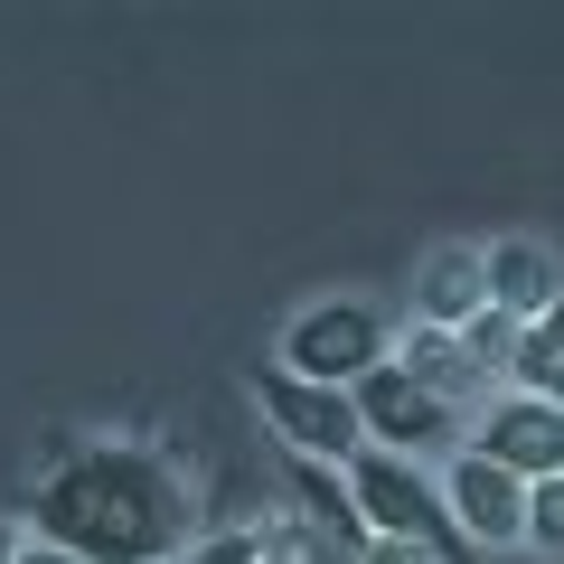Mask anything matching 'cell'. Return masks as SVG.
Here are the masks:
<instances>
[{"label":"cell","instance_id":"1","mask_svg":"<svg viewBox=\"0 0 564 564\" xmlns=\"http://www.w3.org/2000/svg\"><path fill=\"white\" fill-rule=\"evenodd\" d=\"M29 536L66 545L85 564H180L198 545L188 536V480L161 452H132V443L66 452L29 499Z\"/></svg>","mask_w":564,"mask_h":564},{"label":"cell","instance_id":"2","mask_svg":"<svg viewBox=\"0 0 564 564\" xmlns=\"http://www.w3.org/2000/svg\"><path fill=\"white\" fill-rule=\"evenodd\" d=\"M348 489H358V518L377 527V536L423 545L433 564H470V536H462V518H452L443 480H423V462H395V452H358V462H348Z\"/></svg>","mask_w":564,"mask_h":564},{"label":"cell","instance_id":"3","mask_svg":"<svg viewBox=\"0 0 564 564\" xmlns=\"http://www.w3.org/2000/svg\"><path fill=\"white\" fill-rule=\"evenodd\" d=\"M273 358L292 367V377H311V386H339V395H358V386L377 377L386 358H395V339H386V311H377V302H348V292H329V302L292 311V329H282Z\"/></svg>","mask_w":564,"mask_h":564},{"label":"cell","instance_id":"4","mask_svg":"<svg viewBox=\"0 0 564 564\" xmlns=\"http://www.w3.org/2000/svg\"><path fill=\"white\" fill-rule=\"evenodd\" d=\"M254 404H263V423L282 433V452H302V462H329V470H348L367 452V423H358V395H339V386H311V377H292L282 358H254Z\"/></svg>","mask_w":564,"mask_h":564},{"label":"cell","instance_id":"5","mask_svg":"<svg viewBox=\"0 0 564 564\" xmlns=\"http://www.w3.org/2000/svg\"><path fill=\"white\" fill-rule=\"evenodd\" d=\"M358 423H367V452H395V462H423V452H443L452 433H462V414H452L443 395H423L395 358L358 386Z\"/></svg>","mask_w":564,"mask_h":564},{"label":"cell","instance_id":"6","mask_svg":"<svg viewBox=\"0 0 564 564\" xmlns=\"http://www.w3.org/2000/svg\"><path fill=\"white\" fill-rule=\"evenodd\" d=\"M470 452H489V462H508L527 489L536 480H555L564 470V404H545V395H489V414H480V433H470Z\"/></svg>","mask_w":564,"mask_h":564},{"label":"cell","instance_id":"7","mask_svg":"<svg viewBox=\"0 0 564 564\" xmlns=\"http://www.w3.org/2000/svg\"><path fill=\"white\" fill-rule=\"evenodd\" d=\"M443 499H452V518H462L470 545H527V480L508 462H489V452H452Z\"/></svg>","mask_w":564,"mask_h":564},{"label":"cell","instance_id":"8","mask_svg":"<svg viewBox=\"0 0 564 564\" xmlns=\"http://www.w3.org/2000/svg\"><path fill=\"white\" fill-rule=\"evenodd\" d=\"M480 311H489V254L480 245H433V254L414 263V321L462 339Z\"/></svg>","mask_w":564,"mask_h":564},{"label":"cell","instance_id":"9","mask_svg":"<svg viewBox=\"0 0 564 564\" xmlns=\"http://www.w3.org/2000/svg\"><path fill=\"white\" fill-rule=\"evenodd\" d=\"M489 254V311H508L518 329H536L545 311L564 302V263H555V245H536V236H499V245H480Z\"/></svg>","mask_w":564,"mask_h":564},{"label":"cell","instance_id":"10","mask_svg":"<svg viewBox=\"0 0 564 564\" xmlns=\"http://www.w3.org/2000/svg\"><path fill=\"white\" fill-rule=\"evenodd\" d=\"M292 508H302V518L321 527L329 545H339V564H358L367 545H377V527L358 518V489H348V470H329V462H302V452H292Z\"/></svg>","mask_w":564,"mask_h":564},{"label":"cell","instance_id":"11","mask_svg":"<svg viewBox=\"0 0 564 564\" xmlns=\"http://www.w3.org/2000/svg\"><path fill=\"white\" fill-rule=\"evenodd\" d=\"M395 367H404V377L423 386V395H443L452 414H470V404L489 395V377H480V367H470V348L452 339V329H423V321H414V329H404V339H395Z\"/></svg>","mask_w":564,"mask_h":564},{"label":"cell","instance_id":"12","mask_svg":"<svg viewBox=\"0 0 564 564\" xmlns=\"http://www.w3.org/2000/svg\"><path fill=\"white\" fill-rule=\"evenodd\" d=\"M508 386H518V395L564 404V302H555V311H545V321L518 339V377H508Z\"/></svg>","mask_w":564,"mask_h":564},{"label":"cell","instance_id":"13","mask_svg":"<svg viewBox=\"0 0 564 564\" xmlns=\"http://www.w3.org/2000/svg\"><path fill=\"white\" fill-rule=\"evenodd\" d=\"M254 545H263V564H339V545H329L321 527L302 518V508H273V518H254Z\"/></svg>","mask_w":564,"mask_h":564},{"label":"cell","instance_id":"14","mask_svg":"<svg viewBox=\"0 0 564 564\" xmlns=\"http://www.w3.org/2000/svg\"><path fill=\"white\" fill-rule=\"evenodd\" d=\"M518 339H527V329L508 321V311H480V321L462 329V348H470V367H480V377L499 386V395H508V377H518Z\"/></svg>","mask_w":564,"mask_h":564},{"label":"cell","instance_id":"15","mask_svg":"<svg viewBox=\"0 0 564 564\" xmlns=\"http://www.w3.org/2000/svg\"><path fill=\"white\" fill-rule=\"evenodd\" d=\"M527 545L564 564V470H555V480H536V489H527Z\"/></svg>","mask_w":564,"mask_h":564},{"label":"cell","instance_id":"16","mask_svg":"<svg viewBox=\"0 0 564 564\" xmlns=\"http://www.w3.org/2000/svg\"><path fill=\"white\" fill-rule=\"evenodd\" d=\"M180 564H263V545H254V527H217V536H198Z\"/></svg>","mask_w":564,"mask_h":564},{"label":"cell","instance_id":"17","mask_svg":"<svg viewBox=\"0 0 564 564\" xmlns=\"http://www.w3.org/2000/svg\"><path fill=\"white\" fill-rule=\"evenodd\" d=\"M358 564H433V555H423V545H404V536H377Z\"/></svg>","mask_w":564,"mask_h":564},{"label":"cell","instance_id":"18","mask_svg":"<svg viewBox=\"0 0 564 564\" xmlns=\"http://www.w3.org/2000/svg\"><path fill=\"white\" fill-rule=\"evenodd\" d=\"M20 564H85V555H66V545H39V536H29V555Z\"/></svg>","mask_w":564,"mask_h":564},{"label":"cell","instance_id":"19","mask_svg":"<svg viewBox=\"0 0 564 564\" xmlns=\"http://www.w3.org/2000/svg\"><path fill=\"white\" fill-rule=\"evenodd\" d=\"M20 555H29V536H20L10 518H0V564H20Z\"/></svg>","mask_w":564,"mask_h":564}]
</instances>
